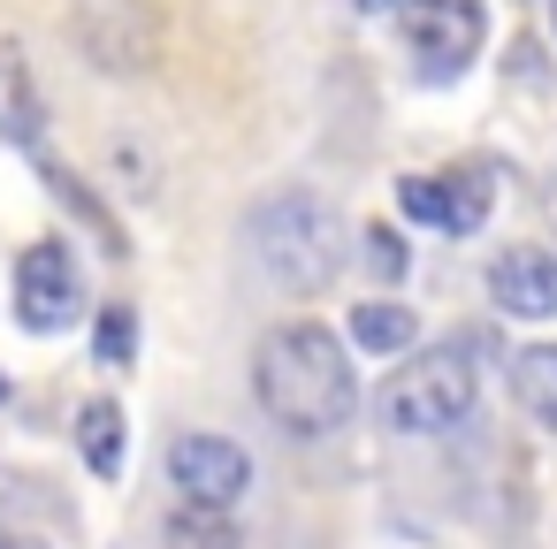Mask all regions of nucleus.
Segmentation results:
<instances>
[{"label":"nucleus","instance_id":"ddd939ff","mask_svg":"<svg viewBox=\"0 0 557 549\" xmlns=\"http://www.w3.org/2000/svg\"><path fill=\"white\" fill-rule=\"evenodd\" d=\"M92 351H100V366H131L138 359V313L131 305H108L92 321Z\"/></svg>","mask_w":557,"mask_h":549},{"label":"nucleus","instance_id":"f3484780","mask_svg":"<svg viewBox=\"0 0 557 549\" xmlns=\"http://www.w3.org/2000/svg\"><path fill=\"white\" fill-rule=\"evenodd\" d=\"M359 9H367V16H397V9H405V0H359Z\"/></svg>","mask_w":557,"mask_h":549},{"label":"nucleus","instance_id":"39448f33","mask_svg":"<svg viewBox=\"0 0 557 549\" xmlns=\"http://www.w3.org/2000/svg\"><path fill=\"white\" fill-rule=\"evenodd\" d=\"M16 321H24L32 336H62V328L85 321V275H77V260H70L62 237L32 245V252L16 260Z\"/></svg>","mask_w":557,"mask_h":549},{"label":"nucleus","instance_id":"aec40b11","mask_svg":"<svg viewBox=\"0 0 557 549\" xmlns=\"http://www.w3.org/2000/svg\"><path fill=\"white\" fill-rule=\"evenodd\" d=\"M549 32H557V0H549Z\"/></svg>","mask_w":557,"mask_h":549},{"label":"nucleus","instance_id":"6ab92c4d","mask_svg":"<svg viewBox=\"0 0 557 549\" xmlns=\"http://www.w3.org/2000/svg\"><path fill=\"white\" fill-rule=\"evenodd\" d=\"M0 404H9V374H0Z\"/></svg>","mask_w":557,"mask_h":549},{"label":"nucleus","instance_id":"a211bd4d","mask_svg":"<svg viewBox=\"0 0 557 549\" xmlns=\"http://www.w3.org/2000/svg\"><path fill=\"white\" fill-rule=\"evenodd\" d=\"M0 549H47V541H24V534H16V541H0Z\"/></svg>","mask_w":557,"mask_h":549},{"label":"nucleus","instance_id":"7ed1b4c3","mask_svg":"<svg viewBox=\"0 0 557 549\" xmlns=\"http://www.w3.org/2000/svg\"><path fill=\"white\" fill-rule=\"evenodd\" d=\"M473 404H481V374H473L466 344L412 351V366H397L382 382V427L389 435H450L473 420Z\"/></svg>","mask_w":557,"mask_h":549},{"label":"nucleus","instance_id":"9b49d317","mask_svg":"<svg viewBox=\"0 0 557 549\" xmlns=\"http://www.w3.org/2000/svg\"><path fill=\"white\" fill-rule=\"evenodd\" d=\"M511 397L527 404L534 427L557 435V344H527V351L511 359Z\"/></svg>","mask_w":557,"mask_h":549},{"label":"nucleus","instance_id":"9d476101","mask_svg":"<svg viewBox=\"0 0 557 549\" xmlns=\"http://www.w3.org/2000/svg\"><path fill=\"white\" fill-rule=\"evenodd\" d=\"M161 549H245V534L222 503H176L161 519Z\"/></svg>","mask_w":557,"mask_h":549},{"label":"nucleus","instance_id":"f03ea898","mask_svg":"<svg viewBox=\"0 0 557 549\" xmlns=\"http://www.w3.org/2000/svg\"><path fill=\"white\" fill-rule=\"evenodd\" d=\"M245 245H252V260H260V275H268L275 290L313 298V290L336 283V267H344V252H351V229H344V214H336L329 199H313V191H275L268 207H252Z\"/></svg>","mask_w":557,"mask_h":549},{"label":"nucleus","instance_id":"2eb2a0df","mask_svg":"<svg viewBox=\"0 0 557 549\" xmlns=\"http://www.w3.org/2000/svg\"><path fill=\"white\" fill-rule=\"evenodd\" d=\"M443 184H450V237H473V229H481V214H488V184H481V176H466V169H458V176H443Z\"/></svg>","mask_w":557,"mask_h":549},{"label":"nucleus","instance_id":"1a4fd4ad","mask_svg":"<svg viewBox=\"0 0 557 549\" xmlns=\"http://www.w3.org/2000/svg\"><path fill=\"white\" fill-rule=\"evenodd\" d=\"M123 442H131L123 404L92 397V404L77 412V450H85V473H92V481H115V473H123Z\"/></svg>","mask_w":557,"mask_h":549},{"label":"nucleus","instance_id":"0eeeda50","mask_svg":"<svg viewBox=\"0 0 557 549\" xmlns=\"http://www.w3.org/2000/svg\"><path fill=\"white\" fill-rule=\"evenodd\" d=\"M397 16H405L412 54L428 62V77H458L473 62V47H481V9L473 0H405Z\"/></svg>","mask_w":557,"mask_h":549},{"label":"nucleus","instance_id":"4468645a","mask_svg":"<svg viewBox=\"0 0 557 549\" xmlns=\"http://www.w3.org/2000/svg\"><path fill=\"white\" fill-rule=\"evenodd\" d=\"M397 207H405L412 222H428V229H450V184H443V176H405V184H397Z\"/></svg>","mask_w":557,"mask_h":549},{"label":"nucleus","instance_id":"f257e3e1","mask_svg":"<svg viewBox=\"0 0 557 549\" xmlns=\"http://www.w3.org/2000/svg\"><path fill=\"white\" fill-rule=\"evenodd\" d=\"M252 397H260V412H268L283 435H298V442H321V435L351 427V412H359V374H351L344 336L321 328V321H283V328H268L260 351H252Z\"/></svg>","mask_w":557,"mask_h":549},{"label":"nucleus","instance_id":"423d86ee","mask_svg":"<svg viewBox=\"0 0 557 549\" xmlns=\"http://www.w3.org/2000/svg\"><path fill=\"white\" fill-rule=\"evenodd\" d=\"M169 481L184 503H222L237 511V496L252 488V450L230 435H176L169 442Z\"/></svg>","mask_w":557,"mask_h":549},{"label":"nucleus","instance_id":"dca6fc26","mask_svg":"<svg viewBox=\"0 0 557 549\" xmlns=\"http://www.w3.org/2000/svg\"><path fill=\"white\" fill-rule=\"evenodd\" d=\"M405 260H412V252H405V237H397V229H367V267H374L382 283H397V275H405Z\"/></svg>","mask_w":557,"mask_h":549},{"label":"nucleus","instance_id":"6e6552de","mask_svg":"<svg viewBox=\"0 0 557 549\" xmlns=\"http://www.w3.org/2000/svg\"><path fill=\"white\" fill-rule=\"evenodd\" d=\"M488 298L511 313V321H549L557 313V252L542 245H504L488 260Z\"/></svg>","mask_w":557,"mask_h":549},{"label":"nucleus","instance_id":"f8f14e48","mask_svg":"<svg viewBox=\"0 0 557 549\" xmlns=\"http://www.w3.org/2000/svg\"><path fill=\"white\" fill-rule=\"evenodd\" d=\"M412 336H420V321H412V305H397V298H367V305H351V344L359 351H412Z\"/></svg>","mask_w":557,"mask_h":549},{"label":"nucleus","instance_id":"20e7f679","mask_svg":"<svg viewBox=\"0 0 557 549\" xmlns=\"http://www.w3.org/2000/svg\"><path fill=\"white\" fill-rule=\"evenodd\" d=\"M161 39L169 32L153 16V0H77L70 9V47L100 77H146L161 62Z\"/></svg>","mask_w":557,"mask_h":549}]
</instances>
